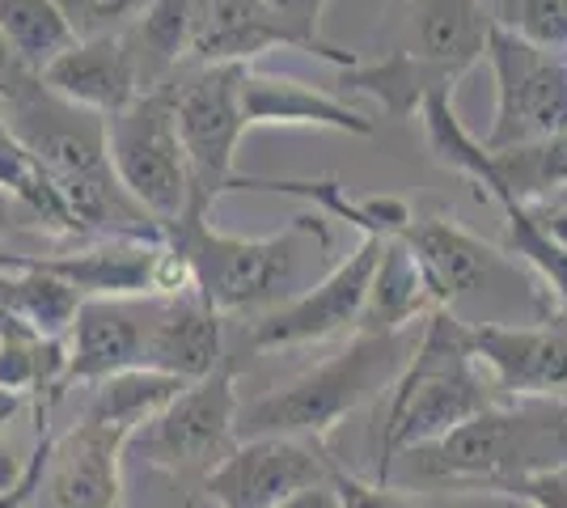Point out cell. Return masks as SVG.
<instances>
[{
	"label": "cell",
	"instance_id": "obj_1",
	"mask_svg": "<svg viewBox=\"0 0 567 508\" xmlns=\"http://www.w3.org/2000/svg\"><path fill=\"white\" fill-rule=\"evenodd\" d=\"M492 13L483 0H402L399 39L390 51L364 64L355 60L343 73V85L355 94H369L390 120H411L424 97L450 94L457 81L483 64Z\"/></svg>",
	"mask_w": 567,
	"mask_h": 508
},
{
	"label": "cell",
	"instance_id": "obj_2",
	"mask_svg": "<svg viewBox=\"0 0 567 508\" xmlns=\"http://www.w3.org/2000/svg\"><path fill=\"white\" fill-rule=\"evenodd\" d=\"M508 394L496 386V377L474 356L471 322H462L457 310L436 305L420 326V339L402 373L390 386L385 403V433H381V484L390 475V462L402 449L436 440L450 428L466 424L471 415L504 403Z\"/></svg>",
	"mask_w": 567,
	"mask_h": 508
},
{
	"label": "cell",
	"instance_id": "obj_3",
	"mask_svg": "<svg viewBox=\"0 0 567 508\" xmlns=\"http://www.w3.org/2000/svg\"><path fill=\"white\" fill-rule=\"evenodd\" d=\"M424 326V322H420ZM420 326H402V331H355V339L322 361L318 369L301 373L297 382L262 394L255 403H241L234 419L237 440L250 436H301V440H327V436L360 412L364 403L381 398L394 386L402 364L411 356Z\"/></svg>",
	"mask_w": 567,
	"mask_h": 508
},
{
	"label": "cell",
	"instance_id": "obj_4",
	"mask_svg": "<svg viewBox=\"0 0 567 508\" xmlns=\"http://www.w3.org/2000/svg\"><path fill=\"white\" fill-rule=\"evenodd\" d=\"M178 386V377L157 369H127L97 382L76 428L51 445V508H123V449Z\"/></svg>",
	"mask_w": 567,
	"mask_h": 508
},
{
	"label": "cell",
	"instance_id": "obj_5",
	"mask_svg": "<svg viewBox=\"0 0 567 508\" xmlns=\"http://www.w3.org/2000/svg\"><path fill=\"white\" fill-rule=\"evenodd\" d=\"M327 234L322 217H297L276 238H234L208 217H183L166 229L169 246L190 263L195 292L216 314H262L284 297L297 276L301 242Z\"/></svg>",
	"mask_w": 567,
	"mask_h": 508
},
{
	"label": "cell",
	"instance_id": "obj_6",
	"mask_svg": "<svg viewBox=\"0 0 567 508\" xmlns=\"http://www.w3.org/2000/svg\"><path fill=\"white\" fill-rule=\"evenodd\" d=\"M241 73L246 64H195L169 81L174 120L190 166V212L213 217L216 199L234 191L237 148L250 132L241 106Z\"/></svg>",
	"mask_w": 567,
	"mask_h": 508
},
{
	"label": "cell",
	"instance_id": "obj_7",
	"mask_svg": "<svg viewBox=\"0 0 567 508\" xmlns=\"http://www.w3.org/2000/svg\"><path fill=\"white\" fill-rule=\"evenodd\" d=\"M106 157L123 191L162 229L190 212V166L169 85L144 90L115 115H106Z\"/></svg>",
	"mask_w": 567,
	"mask_h": 508
},
{
	"label": "cell",
	"instance_id": "obj_8",
	"mask_svg": "<svg viewBox=\"0 0 567 508\" xmlns=\"http://www.w3.org/2000/svg\"><path fill=\"white\" fill-rule=\"evenodd\" d=\"M237 373L220 364L208 377H195L169 398L157 415H148L127 445H141L144 458L174 479H208L216 462L237 445Z\"/></svg>",
	"mask_w": 567,
	"mask_h": 508
},
{
	"label": "cell",
	"instance_id": "obj_9",
	"mask_svg": "<svg viewBox=\"0 0 567 508\" xmlns=\"http://www.w3.org/2000/svg\"><path fill=\"white\" fill-rule=\"evenodd\" d=\"M496 76V120L483 136L487 153L543 141L567 127V51L525 43L517 34L492 25L487 55Z\"/></svg>",
	"mask_w": 567,
	"mask_h": 508
},
{
	"label": "cell",
	"instance_id": "obj_10",
	"mask_svg": "<svg viewBox=\"0 0 567 508\" xmlns=\"http://www.w3.org/2000/svg\"><path fill=\"white\" fill-rule=\"evenodd\" d=\"M0 106H4L9 127L18 132V141L30 148V157L48 169L55 191H69L76 183L111 174L106 120L51 94L39 76H30L22 90L9 94Z\"/></svg>",
	"mask_w": 567,
	"mask_h": 508
},
{
	"label": "cell",
	"instance_id": "obj_11",
	"mask_svg": "<svg viewBox=\"0 0 567 508\" xmlns=\"http://www.w3.org/2000/svg\"><path fill=\"white\" fill-rule=\"evenodd\" d=\"M381 255V238L364 234V242L355 246L343 263H334L313 289L297 292L288 301H276L271 310H262L250 322L246 343L255 352H276V348H306V343H322V339L348 335L360 322L364 297H369V280Z\"/></svg>",
	"mask_w": 567,
	"mask_h": 508
},
{
	"label": "cell",
	"instance_id": "obj_12",
	"mask_svg": "<svg viewBox=\"0 0 567 508\" xmlns=\"http://www.w3.org/2000/svg\"><path fill=\"white\" fill-rule=\"evenodd\" d=\"M331 479V462L318 440L301 436H250L237 440L204 479L216 508H276L292 491Z\"/></svg>",
	"mask_w": 567,
	"mask_h": 508
},
{
	"label": "cell",
	"instance_id": "obj_13",
	"mask_svg": "<svg viewBox=\"0 0 567 508\" xmlns=\"http://www.w3.org/2000/svg\"><path fill=\"white\" fill-rule=\"evenodd\" d=\"M148 297H85L64 335V390L144 369Z\"/></svg>",
	"mask_w": 567,
	"mask_h": 508
},
{
	"label": "cell",
	"instance_id": "obj_14",
	"mask_svg": "<svg viewBox=\"0 0 567 508\" xmlns=\"http://www.w3.org/2000/svg\"><path fill=\"white\" fill-rule=\"evenodd\" d=\"M399 238L411 246L432 301L445 305V310H457V301L492 289L508 271V250L474 238L471 229H462L445 212H411V225Z\"/></svg>",
	"mask_w": 567,
	"mask_h": 508
},
{
	"label": "cell",
	"instance_id": "obj_15",
	"mask_svg": "<svg viewBox=\"0 0 567 508\" xmlns=\"http://www.w3.org/2000/svg\"><path fill=\"white\" fill-rule=\"evenodd\" d=\"M474 356L508 398L567 394V326L471 322Z\"/></svg>",
	"mask_w": 567,
	"mask_h": 508
},
{
	"label": "cell",
	"instance_id": "obj_16",
	"mask_svg": "<svg viewBox=\"0 0 567 508\" xmlns=\"http://www.w3.org/2000/svg\"><path fill=\"white\" fill-rule=\"evenodd\" d=\"M220 364H225V314H216L199 292L148 297L144 369L195 382Z\"/></svg>",
	"mask_w": 567,
	"mask_h": 508
},
{
	"label": "cell",
	"instance_id": "obj_17",
	"mask_svg": "<svg viewBox=\"0 0 567 508\" xmlns=\"http://www.w3.org/2000/svg\"><path fill=\"white\" fill-rule=\"evenodd\" d=\"M39 81L51 94H60L64 102L94 111V115H115L118 106H127L141 94L136 81V64L132 51L123 43V34H90V39H72L69 48L51 60L39 73Z\"/></svg>",
	"mask_w": 567,
	"mask_h": 508
},
{
	"label": "cell",
	"instance_id": "obj_18",
	"mask_svg": "<svg viewBox=\"0 0 567 508\" xmlns=\"http://www.w3.org/2000/svg\"><path fill=\"white\" fill-rule=\"evenodd\" d=\"M241 106L250 127H327L348 136H373V120L352 111L327 90H313L297 76L259 73L246 64L241 73Z\"/></svg>",
	"mask_w": 567,
	"mask_h": 508
},
{
	"label": "cell",
	"instance_id": "obj_19",
	"mask_svg": "<svg viewBox=\"0 0 567 508\" xmlns=\"http://www.w3.org/2000/svg\"><path fill=\"white\" fill-rule=\"evenodd\" d=\"M195 22H199V0H144L141 13L118 30L132 51L141 94L169 85L183 69H190Z\"/></svg>",
	"mask_w": 567,
	"mask_h": 508
},
{
	"label": "cell",
	"instance_id": "obj_20",
	"mask_svg": "<svg viewBox=\"0 0 567 508\" xmlns=\"http://www.w3.org/2000/svg\"><path fill=\"white\" fill-rule=\"evenodd\" d=\"M288 48L267 0H199V22L190 39L195 64H250L262 51Z\"/></svg>",
	"mask_w": 567,
	"mask_h": 508
},
{
	"label": "cell",
	"instance_id": "obj_21",
	"mask_svg": "<svg viewBox=\"0 0 567 508\" xmlns=\"http://www.w3.org/2000/svg\"><path fill=\"white\" fill-rule=\"evenodd\" d=\"M234 191H271V195H292L306 199L313 208H322L327 217H339L355 225L360 234L373 238H399L411 225V204L399 195H369V199H352L339 178H262V174H237Z\"/></svg>",
	"mask_w": 567,
	"mask_h": 508
},
{
	"label": "cell",
	"instance_id": "obj_22",
	"mask_svg": "<svg viewBox=\"0 0 567 508\" xmlns=\"http://www.w3.org/2000/svg\"><path fill=\"white\" fill-rule=\"evenodd\" d=\"M436 310L427 280L411 246L402 238H381V255L369 280V297L355 331H402V326H420L427 314Z\"/></svg>",
	"mask_w": 567,
	"mask_h": 508
},
{
	"label": "cell",
	"instance_id": "obj_23",
	"mask_svg": "<svg viewBox=\"0 0 567 508\" xmlns=\"http://www.w3.org/2000/svg\"><path fill=\"white\" fill-rule=\"evenodd\" d=\"M478 191L487 199H517V204H538L567 187V127L550 132L543 141L513 145L487 153L483 169L474 174Z\"/></svg>",
	"mask_w": 567,
	"mask_h": 508
},
{
	"label": "cell",
	"instance_id": "obj_24",
	"mask_svg": "<svg viewBox=\"0 0 567 508\" xmlns=\"http://www.w3.org/2000/svg\"><path fill=\"white\" fill-rule=\"evenodd\" d=\"M0 276H4V297L9 310L18 314L30 335L64 339L76 318V305L85 301L69 280L51 276L43 267L25 263L22 255H0Z\"/></svg>",
	"mask_w": 567,
	"mask_h": 508
},
{
	"label": "cell",
	"instance_id": "obj_25",
	"mask_svg": "<svg viewBox=\"0 0 567 508\" xmlns=\"http://www.w3.org/2000/svg\"><path fill=\"white\" fill-rule=\"evenodd\" d=\"M0 191L13 195L22 204V212L34 217L39 229L60 234V238L76 234V225H72L69 208H64V199L55 191V183L48 178V169L30 157V148L18 141V132L4 120V106H0Z\"/></svg>",
	"mask_w": 567,
	"mask_h": 508
},
{
	"label": "cell",
	"instance_id": "obj_26",
	"mask_svg": "<svg viewBox=\"0 0 567 508\" xmlns=\"http://www.w3.org/2000/svg\"><path fill=\"white\" fill-rule=\"evenodd\" d=\"M0 34L34 76L76 39L55 0H0Z\"/></svg>",
	"mask_w": 567,
	"mask_h": 508
},
{
	"label": "cell",
	"instance_id": "obj_27",
	"mask_svg": "<svg viewBox=\"0 0 567 508\" xmlns=\"http://www.w3.org/2000/svg\"><path fill=\"white\" fill-rule=\"evenodd\" d=\"M504 212V250L534 271V280L550 292V301L567 305V246L546 238L517 199H496Z\"/></svg>",
	"mask_w": 567,
	"mask_h": 508
},
{
	"label": "cell",
	"instance_id": "obj_28",
	"mask_svg": "<svg viewBox=\"0 0 567 508\" xmlns=\"http://www.w3.org/2000/svg\"><path fill=\"white\" fill-rule=\"evenodd\" d=\"M487 13L525 43L567 51V0H487Z\"/></svg>",
	"mask_w": 567,
	"mask_h": 508
},
{
	"label": "cell",
	"instance_id": "obj_29",
	"mask_svg": "<svg viewBox=\"0 0 567 508\" xmlns=\"http://www.w3.org/2000/svg\"><path fill=\"white\" fill-rule=\"evenodd\" d=\"M327 4L331 0H267L271 18L284 30V39H288V48L322 55V60H331L339 69H348V64H355L352 51H339L322 39V13H327Z\"/></svg>",
	"mask_w": 567,
	"mask_h": 508
},
{
	"label": "cell",
	"instance_id": "obj_30",
	"mask_svg": "<svg viewBox=\"0 0 567 508\" xmlns=\"http://www.w3.org/2000/svg\"><path fill=\"white\" fill-rule=\"evenodd\" d=\"M64 22L72 25L76 39H90V34H115L123 25L141 13L144 0H55Z\"/></svg>",
	"mask_w": 567,
	"mask_h": 508
},
{
	"label": "cell",
	"instance_id": "obj_31",
	"mask_svg": "<svg viewBox=\"0 0 567 508\" xmlns=\"http://www.w3.org/2000/svg\"><path fill=\"white\" fill-rule=\"evenodd\" d=\"M492 496L517 500L529 508H567V470H538V475H520L496 487Z\"/></svg>",
	"mask_w": 567,
	"mask_h": 508
},
{
	"label": "cell",
	"instance_id": "obj_32",
	"mask_svg": "<svg viewBox=\"0 0 567 508\" xmlns=\"http://www.w3.org/2000/svg\"><path fill=\"white\" fill-rule=\"evenodd\" d=\"M331 487L334 496H339V508H415L406 496H399V487L355 479V475L339 470V466H331Z\"/></svg>",
	"mask_w": 567,
	"mask_h": 508
},
{
	"label": "cell",
	"instance_id": "obj_33",
	"mask_svg": "<svg viewBox=\"0 0 567 508\" xmlns=\"http://www.w3.org/2000/svg\"><path fill=\"white\" fill-rule=\"evenodd\" d=\"M525 212L534 217V225L543 229L546 238H555L559 246H567V204L564 199H538V204H525Z\"/></svg>",
	"mask_w": 567,
	"mask_h": 508
},
{
	"label": "cell",
	"instance_id": "obj_34",
	"mask_svg": "<svg viewBox=\"0 0 567 508\" xmlns=\"http://www.w3.org/2000/svg\"><path fill=\"white\" fill-rule=\"evenodd\" d=\"M30 76H34V73H30L22 60H18L13 51H9L4 34H0V102H4L9 94H18L25 81H30Z\"/></svg>",
	"mask_w": 567,
	"mask_h": 508
},
{
	"label": "cell",
	"instance_id": "obj_35",
	"mask_svg": "<svg viewBox=\"0 0 567 508\" xmlns=\"http://www.w3.org/2000/svg\"><path fill=\"white\" fill-rule=\"evenodd\" d=\"M276 508H339V496H334L331 479H327V484H313V487L292 491V496H288V500H280Z\"/></svg>",
	"mask_w": 567,
	"mask_h": 508
},
{
	"label": "cell",
	"instance_id": "obj_36",
	"mask_svg": "<svg viewBox=\"0 0 567 508\" xmlns=\"http://www.w3.org/2000/svg\"><path fill=\"white\" fill-rule=\"evenodd\" d=\"M18 212H22V204H18L9 191H0V238H4V234L18 225Z\"/></svg>",
	"mask_w": 567,
	"mask_h": 508
},
{
	"label": "cell",
	"instance_id": "obj_37",
	"mask_svg": "<svg viewBox=\"0 0 567 508\" xmlns=\"http://www.w3.org/2000/svg\"><path fill=\"white\" fill-rule=\"evenodd\" d=\"M22 407H25V398H22V394H13V390H4V386H0V428H4V424H9L13 415L22 412Z\"/></svg>",
	"mask_w": 567,
	"mask_h": 508
},
{
	"label": "cell",
	"instance_id": "obj_38",
	"mask_svg": "<svg viewBox=\"0 0 567 508\" xmlns=\"http://www.w3.org/2000/svg\"><path fill=\"white\" fill-rule=\"evenodd\" d=\"M550 199H564V204H567V187H564V191H555V195H550Z\"/></svg>",
	"mask_w": 567,
	"mask_h": 508
},
{
	"label": "cell",
	"instance_id": "obj_39",
	"mask_svg": "<svg viewBox=\"0 0 567 508\" xmlns=\"http://www.w3.org/2000/svg\"><path fill=\"white\" fill-rule=\"evenodd\" d=\"M525 508H529V505H525Z\"/></svg>",
	"mask_w": 567,
	"mask_h": 508
}]
</instances>
